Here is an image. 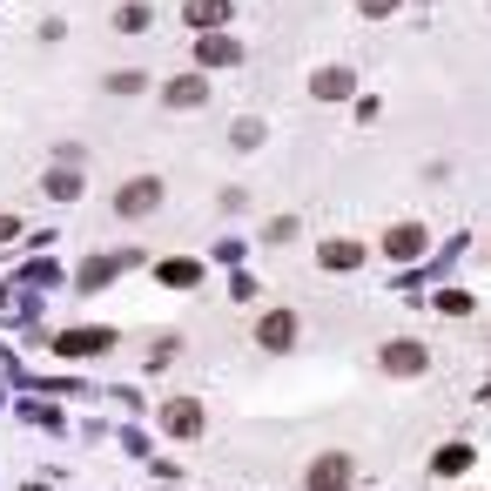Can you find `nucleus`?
<instances>
[{
	"instance_id": "1",
	"label": "nucleus",
	"mask_w": 491,
	"mask_h": 491,
	"mask_svg": "<svg viewBox=\"0 0 491 491\" xmlns=\"http://www.w3.org/2000/svg\"><path fill=\"white\" fill-rule=\"evenodd\" d=\"M162 209V175H128L122 195H115V215H128V223H142V215Z\"/></svg>"
},
{
	"instance_id": "2",
	"label": "nucleus",
	"mask_w": 491,
	"mask_h": 491,
	"mask_svg": "<svg viewBox=\"0 0 491 491\" xmlns=\"http://www.w3.org/2000/svg\"><path fill=\"white\" fill-rule=\"evenodd\" d=\"M296 336H303L296 310H269L263 324H256V350H269V357H283V350H296Z\"/></svg>"
},
{
	"instance_id": "3",
	"label": "nucleus",
	"mask_w": 491,
	"mask_h": 491,
	"mask_svg": "<svg viewBox=\"0 0 491 491\" xmlns=\"http://www.w3.org/2000/svg\"><path fill=\"white\" fill-rule=\"evenodd\" d=\"M350 471H357V465H350V451H324V458L303 471V491H344Z\"/></svg>"
},
{
	"instance_id": "4",
	"label": "nucleus",
	"mask_w": 491,
	"mask_h": 491,
	"mask_svg": "<svg viewBox=\"0 0 491 491\" xmlns=\"http://www.w3.org/2000/svg\"><path fill=\"white\" fill-rule=\"evenodd\" d=\"M384 370H391V377H425V370H431V350L411 344V336H391V344H384Z\"/></svg>"
},
{
	"instance_id": "5",
	"label": "nucleus",
	"mask_w": 491,
	"mask_h": 491,
	"mask_svg": "<svg viewBox=\"0 0 491 491\" xmlns=\"http://www.w3.org/2000/svg\"><path fill=\"white\" fill-rule=\"evenodd\" d=\"M195 61H202V67H235V61H243V41L223 34V27H215V34H195Z\"/></svg>"
},
{
	"instance_id": "6",
	"label": "nucleus",
	"mask_w": 491,
	"mask_h": 491,
	"mask_svg": "<svg viewBox=\"0 0 491 491\" xmlns=\"http://www.w3.org/2000/svg\"><path fill=\"white\" fill-rule=\"evenodd\" d=\"M384 249H391L397 263H417L431 249V229L425 223H391V235H384Z\"/></svg>"
},
{
	"instance_id": "7",
	"label": "nucleus",
	"mask_w": 491,
	"mask_h": 491,
	"mask_svg": "<svg viewBox=\"0 0 491 491\" xmlns=\"http://www.w3.org/2000/svg\"><path fill=\"white\" fill-rule=\"evenodd\" d=\"M229 0H182V21H189L195 34H215V27H229Z\"/></svg>"
},
{
	"instance_id": "8",
	"label": "nucleus",
	"mask_w": 491,
	"mask_h": 491,
	"mask_svg": "<svg viewBox=\"0 0 491 491\" xmlns=\"http://www.w3.org/2000/svg\"><path fill=\"white\" fill-rule=\"evenodd\" d=\"M162 425L175 431V437H202V425H209V417H202V404L175 397V404H168V411H162Z\"/></svg>"
},
{
	"instance_id": "9",
	"label": "nucleus",
	"mask_w": 491,
	"mask_h": 491,
	"mask_svg": "<svg viewBox=\"0 0 491 491\" xmlns=\"http://www.w3.org/2000/svg\"><path fill=\"white\" fill-rule=\"evenodd\" d=\"M350 81H357L350 67H316V75H310V95H316V101H344Z\"/></svg>"
},
{
	"instance_id": "10",
	"label": "nucleus",
	"mask_w": 491,
	"mask_h": 491,
	"mask_svg": "<svg viewBox=\"0 0 491 491\" xmlns=\"http://www.w3.org/2000/svg\"><path fill=\"white\" fill-rule=\"evenodd\" d=\"M316 263H324V269H357V263H364V243H350V235H330V243L316 249Z\"/></svg>"
},
{
	"instance_id": "11",
	"label": "nucleus",
	"mask_w": 491,
	"mask_h": 491,
	"mask_svg": "<svg viewBox=\"0 0 491 491\" xmlns=\"http://www.w3.org/2000/svg\"><path fill=\"white\" fill-rule=\"evenodd\" d=\"M202 101H209V81H202V75L168 81V108H202Z\"/></svg>"
},
{
	"instance_id": "12",
	"label": "nucleus",
	"mask_w": 491,
	"mask_h": 491,
	"mask_svg": "<svg viewBox=\"0 0 491 491\" xmlns=\"http://www.w3.org/2000/svg\"><path fill=\"white\" fill-rule=\"evenodd\" d=\"M108 344H115V330H75V336H61L67 357H95V350H108Z\"/></svg>"
},
{
	"instance_id": "13",
	"label": "nucleus",
	"mask_w": 491,
	"mask_h": 491,
	"mask_svg": "<svg viewBox=\"0 0 491 491\" xmlns=\"http://www.w3.org/2000/svg\"><path fill=\"white\" fill-rule=\"evenodd\" d=\"M148 27H155V7H142V0L115 7V34H148Z\"/></svg>"
},
{
	"instance_id": "14",
	"label": "nucleus",
	"mask_w": 491,
	"mask_h": 491,
	"mask_svg": "<svg viewBox=\"0 0 491 491\" xmlns=\"http://www.w3.org/2000/svg\"><path fill=\"white\" fill-rule=\"evenodd\" d=\"M471 458H478V451H471V445H445V451H437V458H431V471H445V478H458V471H465Z\"/></svg>"
},
{
	"instance_id": "15",
	"label": "nucleus",
	"mask_w": 491,
	"mask_h": 491,
	"mask_svg": "<svg viewBox=\"0 0 491 491\" xmlns=\"http://www.w3.org/2000/svg\"><path fill=\"white\" fill-rule=\"evenodd\" d=\"M47 195H55V202H75V195H81V175H75V168H55V175H47Z\"/></svg>"
},
{
	"instance_id": "16",
	"label": "nucleus",
	"mask_w": 491,
	"mask_h": 491,
	"mask_svg": "<svg viewBox=\"0 0 491 491\" xmlns=\"http://www.w3.org/2000/svg\"><path fill=\"white\" fill-rule=\"evenodd\" d=\"M162 283H175V290H195L202 269H195V263H162Z\"/></svg>"
},
{
	"instance_id": "17",
	"label": "nucleus",
	"mask_w": 491,
	"mask_h": 491,
	"mask_svg": "<svg viewBox=\"0 0 491 491\" xmlns=\"http://www.w3.org/2000/svg\"><path fill=\"white\" fill-rule=\"evenodd\" d=\"M108 88H115V95H142V88H148V75H142V67H122Z\"/></svg>"
},
{
	"instance_id": "18",
	"label": "nucleus",
	"mask_w": 491,
	"mask_h": 491,
	"mask_svg": "<svg viewBox=\"0 0 491 491\" xmlns=\"http://www.w3.org/2000/svg\"><path fill=\"white\" fill-rule=\"evenodd\" d=\"M229 142H235V148H256V142H263V122H235Z\"/></svg>"
},
{
	"instance_id": "19",
	"label": "nucleus",
	"mask_w": 491,
	"mask_h": 491,
	"mask_svg": "<svg viewBox=\"0 0 491 491\" xmlns=\"http://www.w3.org/2000/svg\"><path fill=\"white\" fill-rule=\"evenodd\" d=\"M471 303H478V296H465V290H445V296H437V310H445V316H465Z\"/></svg>"
},
{
	"instance_id": "20",
	"label": "nucleus",
	"mask_w": 491,
	"mask_h": 491,
	"mask_svg": "<svg viewBox=\"0 0 491 491\" xmlns=\"http://www.w3.org/2000/svg\"><path fill=\"white\" fill-rule=\"evenodd\" d=\"M357 7L370 14V21H384V14H391V7H397V0H357Z\"/></svg>"
}]
</instances>
